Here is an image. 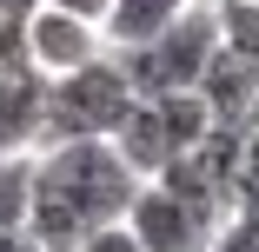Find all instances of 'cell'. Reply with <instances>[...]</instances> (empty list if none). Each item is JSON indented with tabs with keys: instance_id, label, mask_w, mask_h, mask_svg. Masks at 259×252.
I'll return each mask as SVG.
<instances>
[{
	"instance_id": "obj_1",
	"label": "cell",
	"mask_w": 259,
	"mask_h": 252,
	"mask_svg": "<svg viewBox=\"0 0 259 252\" xmlns=\"http://www.w3.org/2000/svg\"><path fill=\"white\" fill-rule=\"evenodd\" d=\"M140 192V173L120 160L113 139H47L33 153V186H27V232L40 252H73L93 226L126 219Z\"/></svg>"
},
{
	"instance_id": "obj_2",
	"label": "cell",
	"mask_w": 259,
	"mask_h": 252,
	"mask_svg": "<svg viewBox=\"0 0 259 252\" xmlns=\"http://www.w3.org/2000/svg\"><path fill=\"white\" fill-rule=\"evenodd\" d=\"M213 54H220V14H213V7H186L160 40L126 46V54H113V60H120L133 99H160V93L199 86V73H206V60H213Z\"/></svg>"
},
{
	"instance_id": "obj_3",
	"label": "cell",
	"mask_w": 259,
	"mask_h": 252,
	"mask_svg": "<svg viewBox=\"0 0 259 252\" xmlns=\"http://www.w3.org/2000/svg\"><path fill=\"white\" fill-rule=\"evenodd\" d=\"M126 107H133V86L120 73V60L100 54V60H87L73 73L47 80V139H113Z\"/></svg>"
},
{
	"instance_id": "obj_4",
	"label": "cell",
	"mask_w": 259,
	"mask_h": 252,
	"mask_svg": "<svg viewBox=\"0 0 259 252\" xmlns=\"http://www.w3.org/2000/svg\"><path fill=\"white\" fill-rule=\"evenodd\" d=\"M126 226H133L140 252H206L213 232H220V219H206L199 206H186L160 179H140L133 206H126Z\"/></svg>"
},
{
	"instance_id": "obj_5",
	"label": "cell",
	"mask_w": 259,
	"mask_h": 252,
	"mask_svg": "<svg viewBox=\"0 0 259 252\" xmlns=\"http://www.w3.org/2000/svg\"><path fill=\"white\" fill-rule=\"evenodd\" d=\"M47 139V73L27 54H0V153H40Z\"/></svg>"
},
{
	"instance_id": "obj_6",
	"label": "cell",
	"mask_w": 259,
	"mask_h": 252,
	"mask_svg": "<svg viewBox=\"0 0 259 252\" xmlns=\"http://www.w3.org/2000/svg\"><path fill=\"white\" fill-rule=\"evenodd\" d=\"M107 54V40H100V27L93 20H73V14H60V7H40V14H27V60L54 80V73H73V67H87V60H100Z\"/></svg>"
},
{
	"instance_id": "obj_7",
	"label": "cell",
	"mask_w": 259,
	"mask_h": 252,
	"mask_svg": "<svg viewBox=\"0 0 259 252\" xmlns=\"http://www.w3.org/2000/svg\"><path fill=\"white\" fill-rule=\"evenodd\" d=\"M199 99H206V113H213V126H246L252 99H259V67L220 46V54L206 60V73H199Z\"/></svg>"
},
{
	"instance_id": "obj_8",
	"label": "cell",
	"mask_w": 259,
	"mask_h": 252,
	"mask_svg": "<svg viewBox=\"0 0 259 252\" xmlns=\"http://www.w3.org/2000/svg\"><path fill=\"white\" fill-rule=\"evenodd\" d=\"M193 0H113L107 20H100V40H107V54H126V46H146L160 40Z\"/></svg>"
},
{
	"instance_id": "obj_9",
	"label": "cell",
	"mask_w": 259,
	"mask_h": 252,
	"mask_svg": "<svg viewBox=\"0 0 259 252\" xmlns=\"http://www.w3.org/2000/svg\"><path fill=\"white\" fill-rule=\"evenodd\" d=\"M113 146H120V160H126L140 179H153V173L173 160V139H166L160 107H153V99H133V107H126V120L113 126Z\"/></svg>"
},
{
	"instance_id": "obj_10",
	"label": "cell",
	"mask_w": 259,
	"mask_h": 252,
	"mask_svg": "<svg viewBox=\"0 0 259 252\" xmlns=\"http://www.w3.org/2000/svg\"><path fill=\"white\" fill-rule=\"evenodd\" d=\"M220 46L259 67V0H220Z\"/></svg>"
},
{
	"instance_id": "obj_11",
	"label": "cell",
	"mask_w": 259,
	"mask_h": 252,
	"mask_svg": "<svg viewBox=\"0 0 259 252\" xmlns=\"http://www.w3.org/2000/svg\"><path fill=\"white\" fill-rule=\"evenodd\" d=\"M27 186H33V153H0V232L27 226Z\"/></svg>"
},
{
	"instance_id": "obj_12",
	"label": "cell",
	"mask_w": 259,
	"mask_h": 252,
	"mask_svg": "<svg viewBox=\"0 0 259 252\" xmlns=\"http://www.w3.org/2000/svg\"><path fill=\"white\" fill-rule=\"evenodd\" d=\"M233 213H259V126L239 133V160H233Z\"/></svg>"
},
{
	"instance_id": "obj_13",
	"label": "cell",
	"mask_w": 259,
	"mask_h": 252,
	"mask_svg": "<svg viewBox=\"0 0 259 252\" xmlns=\"http://www.w3.org/2000/svg\"><path fill=\"white\" fill-rule=\"evenodd\" d=\"M206 252H259V213H226Z\"/></svg>"
},
{
	"instance_id": "obj_14",
	"label": "cell",
	"mask_w": 259,
	"mask_h": 252,
	"mask_svg": "<svg viewBox=\"0 0 259 252\" xmlns=\"http://www.w3.org/2000/svg\"><path fill=\"white\" fill-rule=\"evenodd\" d=\"M73 252H140V239H133V226H126V219H107V226H93Z\"/></svg>"
},
{
	"instance_id": "obj_15",
	"label": "cell",
	"mask_w": 259,
	"mask_h": 252,
	"mask_svg": "<svg viewBox=\"0 0 259 252\" xmlns=\"http://www.w3.org/2000/svg\"><path fill=\"white\" fill-rule=\"evenodd\" d=\"M47 7H60V14H73V20H107V7H113V0H47Z\"/></svg>"
},
{
	"instance_id": "obj_16",
	"label": "cell",
	"mask_w": 259,
	"mask_h": 252,
	"mask_svg": "<svg viewBox=\"0 0 259 252\" xmlns=\"http://www.w3.org/2000/svg\"><path fill=\"white\" fill-rule=\"evenodd\" d=\"M0 252H40V239L27 226H14V232H0Z\"/></svg>"
},
{
	"instance_id": "obj_17",
	"label": "cell",
	"mask_w": 259,
	"mask_h": 252,
	"mask_svg": "<svg viewBox=\"0 0 259 252\" xmlns=\"http://www.w3.org/2000/svg\"><path fill=\"white\" fill-rule=\"evenodd\" d=\"M47 0H0V20H27V14H40Z\"/></svg>"
},
{
	"instance_id": "obj_18",
	"label": "cell",
	"mask_w": 259,
	"mask_h": 252,
	"mask_svg": "<svg viewBox=\"0 0 259 252\" xmlns=\"http://www.w3.org/2000/svg\"><path fill=\"white\" fill-rule=\"evenodd\" d=\"M246 126H259V99H252V120H246Z\"/></svg>"
},
{
	"instance_id": "obj_19",
	"label": "cell",
	"mask_w": 259,
	"mask_h": 252,
	"mask_svg": "<svg viewBox=\"0 0 259 252\" xmlns=\"http://www.w3.org/2000/svg\"><path fill=\"white\" fill-rule=\"evenodd\" d=\"M193 7H220V0H193Z\"/></svg>"
}]
</instances>
